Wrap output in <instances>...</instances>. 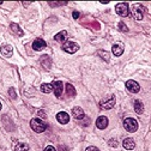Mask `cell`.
<instances>
[{
	"mask_svg": "<svg viewBox=\"0 0 151 151\" xmlns=\"http://www.w3.org/2000/svg\"><path fill=\"white\" fill-rule=\"evenodd\" d=\"M23 5L24 6H28V5H30V3H23Z\"/></svg>",
	"mask_w": 151,
	"mask_h": 151,
	"instance_id": "obj_32",
	"label": "cell"
},
{
	"mask_svg": "<svg viewBox=\"0 0 151 151\" xmlns=\"http://www.w3.org/2000/svg\"><path fill=\"white\" fill-rule=\"evenodd\" d=\"M124 127L128 132H136L138 129V122L133 118H127V119L124 120Z\"/></svg>",
	"mask_w": 151,
	"mask_h": 151,
	"instance_id": "obj_2",
	"label": "cell"
},
{
	"mask_svg": "<svg viewBox=\"0 0 151 151\" xmlns=\"http://www.w3.org/2000/svg\"><path fill=\"white\" fill-rule=\"evenodd\" d=\"M14 151H29V145L25 143H18L14 146Z\"/></svg>",
	"mask_w": 151,
	"mask_h": 151,
	"instance_id": "obj_21",
	"label": "cell"
},
{
	"mask_svg": "<svg viewBox=\"0 0 151 151\" xmlns=\"http://www.w3.org/2000/svg\"><path fill=\"white\" fill-rule=\"evenodd\" d=\"M56 120H58V122L61 125H66L70 121V115L66 111H60L56 114Z\"/></svg>",
	"mask_w": 151,
	"mask_h": 151,
	"instance_id": "obj_9",
	"label": "cell"
},
{
	"mask_svg": "<svg viewBox=\"0 0 151 151\" xmlns=\"http://www.w3.org/2000/svg\"><path fill=\"white\" fill-rule=\"evenodd\" d=\"M63 90H64V84H63V82L55 81V82L53 83V91H54V93H55L56 97H61Z\"/></svg>",
	"mask_w": 151,
	"mask_h": 151,
	"instance_id": "obj_8",
	"label": "cell"
},
{
	"mask_svg": "<svg viewBox=\"0 0 151 151\" xmlns=\"http://www.w3.org/2000/svg\"><path fill=\"white\" fill-rule=\"evenodd\" d=\"M115 11L119 16L121 17H127L128 16V4L127 3H119L115 6Z\"/></svg>",
	"mask_w": 151,
	"mask_h": 151,
	"instance_id": "obj_5",
	"label": "cell"
},
{
	"mask_svg": "<svg viewBox=\"0 0 151 151\" xmlns=\"http://www.w3.org/2000/svg\"><path fill=\"white\" fill-rule=\"evenodd\" d=\"M107 126H108V118H106V116H100V118L96 120V127H97L99 129H104V128H107Z\"/></svg>",
	"mask_w": 151,
	"mask_h": 151,
	"instance_id": "obj_13",
	"label": "cell"
},
{
	"mask_svg": "<svg viewBox=\"0 0 151 151\" xmlns=\"http://www.w3.org/2000/svg\"><path fill=\"white\" fill-rule=\"evenodd\" d=\"M132 14L136 18L137 21H142L143 19V16H144V7L140 4H134L133 7H132Z\"/></svg>",
	"mask_w": 151,
	"mask_h": 151,
	"instance_id": "obj_4",
	"label": "cell"
},
{
	"mask_svg": "<svg viewBox=\"0 0 151 151\" xmlns=\"http://www.w3.org/2000/svg\"><path fill=\"white\" fill-rule=\"evenodd\" d=\"M45 151H56V150H55V147H54V146H52V145H48V146L45 149Z\"/></svg>",
	"mask_w": 151,
	"mask_h": 151,
	"instance_id": "obj_29",
	"label": "cell"
},
{
	"mask_svg": "<svg viewBox=\"0 0 151 151\" xmlns=\"http://www.w3.org/2000/svg\"><path fill=\"white\" fill-rule=\"evenodd\" d=\"M47 47V43L45 42V40H42V39H36L34 42H32V48H34V50H42V49H45Z\"/></svg>",
	"mask_w": 151,
	"mask_h": 151,
	"instance_id": "obj_10",
	"label": "cell"
},
{
	"mask_svg": "<svg viewBox=\"0 0 151 151\" xmlns=\"http://www.w3.org/2000/svg\"><path fill=\"white\" fill-rule=\"evenodd\" d=\"M134 110L137 114H143V111H144V104L142 101L139 100H136L134 101Z\"/></svg>",
	"mask_w": 151,
	"mask_h": 151,
	"instance_id": "obj_18",
	"label": "cell"
},
{
	"mask_svg": "<svg viewBox=\"0 0 151 151\" xmlns=\"http://www.w3.org/2000/svg\"><path fill=\"white\" fill-rule=\"evenodd\" d=\"M97 54L101 56V58H102L103 60L109 61V54H108V52H106V50H99V52H97Z\"/></svg>",
	"mask_w": 151,
	"mask_h": 151,
	"instance_id": "obj_23",
	"label": "cell"
},
{
	"mask_svg": "<svg viewBox=\"0 0 151 151\" xmlns=\"http://www.w3.org/2000/svg\"><path fill=\"white\" fill-rule=\"evenodd\" d=\"M72 16H73L74 19H78V18H79V12H78V11H73Z\"/></svg>",
	"mask_w": 151,
	"mask_h": 151,
	"instance_id": "obj_28",
	"label": "cell"
},
{
	"mask_svg": "<svg viewBox=\"0 0 151 151\" xmlns=\"http://www.w3.org/2000/svg\"><path fill=\"white\" fill-rule=\"evenodd\" d=\"M126 88H127V90H128L129 92H132V93H137V92H139V90H140L139 84H138L136 81H132V79H129V81L126 82Z\"/></svg>",
	"mask_w": 151,
	"mask_h": 151,
	"instance_id": "obj_6",
	"label": "cell"
},
{
	"mask_svg": "<svg viewBox=\"0 0 151 151\" xmlns=\"http://www.w3.org/2000/svg\"><path fill=\"white\" fill-rule=\"evenodd\" d=\"M108 144H109L110 147H118V145H119L116 140H113V139H110V140L108 142Z\"/></svg>",
	"mask_w": 151,
	"mask_h": 151,
	"instance_id": "obj_26",
	"label": "cell"
},
{
	"mask_svg": "<svg viewBox=\"0 0 151 151\" xmlns=\"http://www.w3.org/2000/svg\"><path fill=\"white\" fill-rule=\"evenodd\" d=\"M1 4H3V1H0V5H1Z\"/></svg>",
	"mask_w": 151,
	"mask_h": 151,
	"instance_id": "obj_34",
	"label": "cell"
},
{
	"mask_svg": "<svg viewBox=\"0 0 151 151\" xmlns=\"http://www.w3.org/2000/svg\"><path fill=\"white\" fill-rule=\"evenodd\" d=\"M72 115H73L74 119H77V120H82V119H84V116H85L84 110H83L81 107H74V108L72 109Z\"/></svg>",
	"mask_w": 151,
	"mask_h": 151,
	"instance_id": "obj_11",
	"label": "cell"
},
{
	"mask_svg": "<svg viewBox=\"0 0 151 151\" xmlns=\"http://www.w3.org/2000/svg\"><path fill=\"white\" fill-rule=\"evenodd\" d=\"M0 53H1L4 56H6V58H10L13 53V48L10 45H3L0 47Z\"/></svg>",
	"mask_w": 151,
	"mask_h": 151,
	"instance_id": "obj_12",
	"label": "cell"
},
{
	"mask_svg": "<svg viewBox=\"0 0 151 151\" xmlns=\"http://www.w3.org/2000/svg\"><path fill=\"white\" fill-rule=\"evenodd\" d=\"M49 5L52 7H54V6H63V5H66V3H49Z\"/></svg>",
	"mask_w": 151,
	"mask_h": 151,
	"instance_id": "obj_27",
	"label": "cell"
},
{
	"mask_svg": "<svg viewBox=\"0 0 151 151\" xmlns=\"http://www.w3.org/2000/svg\"><path fill=\"white\" fill-rule=\"evenodd\" d=\"M10 28H11V30H12L16 35H18V36H23V31H22V29L19 28V25H18V24H16V23H11Z\"/></svg>",
	"mask_w": 151,
	"mask_h": 151,
	"instance_id": "obj_19",
	"label": "cell"
},
{
	"mask_svg": "<svg viewBox=\"0 0 151 151\" xmlns=\"http://www.w3.org/2000/svg\"><path fill=\"white\" fill-rule=\"evenodd\" d=\"M40 63H41L42 67L46 68V70H49L50 66H52V60H50V58L48 55H42L41 59H40Z\"/></svg>",
	"mask_w": 151,
	"mask_h": 151,
	"instance_id": "obj_14",
	"label": "cell"
},
{
	"mask_svg": "<svg viewBox=\"0 0 151 151\" xmlns=\"http://www.w3.org/2000/svg\"><path fill=\"white\" fill-rule=\"evenodd\" d=\"M100 106H101L102 109H111L113 107L115 106V97L111 96V97H109V99H107V100L101 101Z\"/></svg>",
	"mask_w": 151,
	"mask_h": 151,
	"instance_id": "obj_7",
	"label": "cell"
},
{
	"mask_svg": "<svg viewBox=\"0 0 151 151\" xmlns=\"http://www.w3.org/2000/svg\"><path fill=\"white\" fill-rule=\"evenodd\" d=\"M30 126H31V128H32L35 132H37V133H42V132L46 131V128H47V125H46L41 119H39V118L32 119V120L30 121Z\"/></svg>",
	"mask_w": 151,
	"mask_h": 151,
	"instance_id": "obj_1",
	"label": "cell"
},
{
	"mask_svg": "<svg viewBox=\"0 0 151 151\" xmlns=\"http://www.w3.org/2000/svg\"><path fill=\"white\" fill-rule=\"evenodd\" d=\"M41 91L45 92V93H49L53 91V84H49V83H43L41 85Z\"/></svg>",
	"mask_w": 151,
	"mask_h": 151,
	"instance_id": "obj_20",
	"label": "cell"
},
{
	"mask_svg": "<svg viewBox=\"0 0 151 151\" xmlns=\"http://www.w3.org/2000/svg\"><path fill=\"white\" fill-rule=\"evenodd\" d=\"M39 114H40V116H41V118L46 119V115H45V113H43V111H40V113H39Z\"/></svg>",
	"mask_w": 151,
	"mask_h": 151,
	"instance_id": "obj_31",
	"label": "cell"
},
{
	"mask_svg": "<svg viewBox=\"0 0 151 151\" xmlns=\"http://www.w3.org/2000/svg\"><path fill=\"white\" fill-rule=\"evenodd\" d=\"M63 50L64 52H66V53H68V54H73V53H76L78 49H79V46L76 43V42H72V41H66L64 45H63Z\"/></svg>",
	"mask_w": 151,
	"mask_h": 151,
	"instance_id": "obj_3",
	"label": "cell"
},
{
	"mask_svg": "<svg viewBox=\"0 0 151 151\" xmlns=\"http://www.w3.org/2000/svg\"><path fill=\"white\" fill-rule=\"evenodd\" d=\"M85 151H100V150H99L97 147H95V146H89Z\"/></svg>",
	"mask_w": 151,
	"mask_h": 151,
	"instance_id": "obj_30",
	"label": "cell"
},
{
	"mask_svg": "<svg viewBox=\"0 0 151 151\" xmlns=\"http://www.w3.org/2000/svg\"><path fill=\"white\" fill-rule=\"evenodd\" d=\"M111 52H113V54H114L115 56H120L124 53V47L121 45L116 43V45H114L111 47Z\"/></svg>",
	"mask_w": 151,
	"mask_h": 151,
	"instance_id": "obj_17",
	"label": "cell"
},
{
	"mask_svg": "<svg viewBox=\"0 0 151 151\" xmlns=\"http://www.w3.org/2000/svg\"><path fill=\"white\" fill-rule=\"evenodd\" d=\"M9 93H10V97H11L12 100H16L17 95H16V91H14L13 88H10V89H9Z\"/></svg>",
	"mask_w": 151,
	"mask_h": 151,
	"instance_id": "obj_24",
	"label": "cell"
},
{
	"mask_svg": "<svg viewBox=\"0 0 151 151\" xmlns=\"http://www.w3.org/2000/svg\"><path fill=\"white\" fill-rule=\"evenodd\" d=\"M66 93H67V96H70V97H74L76 96V89L73 88V85L66 84Z\"/></svg>",
	"mask_w": 151,
	"mask_h": 151,
	"instance_id": "obj_22",
	"label": "cell"
},
{
	"mask_svg": "<svg viewBox=\"0 0 151 151\" xmlns=\"http://www.w3.org/2000/svg\"><path fill=\"white\" fill-rule=\"evenodd\" d=\"M119 29H120V31H124V32H127V31H128V28H127L126 24H124L122 22L119 23Z\"/></svg>",
	"mask_w": 151,
	"mask_h": 151,
	"instance_id": "obj_25",
	"label": "cell"
},
{
	"mask_svg": "<svg viewBox=\"0 0 151 151\" xmlns=\"http://www.w3.org/2000/svg\"><path fill=\"white\" fill-rule=\"evenodd\" d=\"M0 109H1V103H0Z\"/></svg>",
	"mask_w": 151,
	"mask_h": 151,
	"instance_id": "obj_33",
	"label": "cell"
},
{
	"mask_svg": "<svg viewBox=\"0 0 151 151\" xmlns=\"http://www.w3.org/2000/svg\"><path fill=\"white\" fill-rule=\"evenodd\" d=\"M122 145H124V147H125L126 150H133V149L136 147V143H134V140L132 139V138H126V139H124Z\"/></svg>",
	"mask_w": 151,
	"mask_h": 151,
	"instance_id": "obj_16",
	"label": "cell"
},
{
	"mask_svg": "<svg viewBox=\"0 0 151 151\" xmlns=\"http://www.w3.org/2000/svg\"><path fill=\"white\" fill-rule=\"evenodd\" d=\"M67 31H65V30H63V31H60L59 34H56L55 36H54V40L55 41H58V42H63V43H65L66 42V40H67Z\"/></svg>",
	"mask_w": 151,
	"mask_h": 151,
	"instance_id": "obj_15",
	"label": "cell"
}]
</instances>
